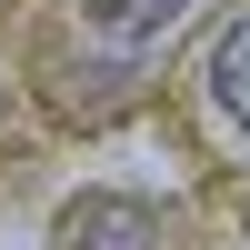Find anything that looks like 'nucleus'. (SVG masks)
I'll use <instances>...</instances> for the list:
<instances>
[{"instance_id":"nucleus-1","label":"nucleus","mask_w":250,"mask_h":250,"mask_svg":"<svg viewBox=\"0 0 250 250\" xmlns=\"http://www.w3.org/2000/svg\"><path fill=\"white\" fill-rule=\"evenodd\" d=\"M70 250H160V220L140 210V200H110V190H90L70 210Z\"/></svg>"},{"instance_id":"nucleus-2","label":"nucleus","mask_w":250,"mask_h":250,"mask_svg":"<svg viewBox=\"0 0 250 250\" xmlns=\"http://www.w3.org/2000/svg\"><path fill=\"white\" fill-rule=\"evenodd\" d=\"M210 100L250 130V20H230V30L210 40Z\"/></svg>"},{"instance_id":"nucleus-3","label":"nucleus","mask_w":250,"mask_h":250,"mask_svg":"<svg viewBox=\"0 0 250 250\" xmlns=\"http://www.w3.org/2000/svg\"><path fill=\"white\" fill-rule=\"evenodd\" d=\"M90 20H100V30H120V40H150V30H170V20H180V0H90Z\"/></svg>"},{"instance_id":"nucleus-4","label":"nucleus","mask_w":250,"mask_h":250,"mask_svg":"<svg viewBox=\"0 0 250 250\" xmlns=\"http://www.w3.org/2000/svg\"><path fill=\"white\" fill-rule=\"evenodd\" d=\"M240 230H250V190H240Z\"/></svg>"}]
</instances>
